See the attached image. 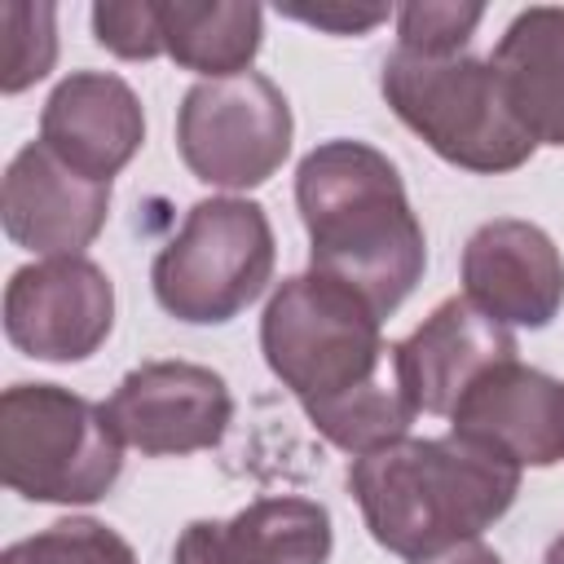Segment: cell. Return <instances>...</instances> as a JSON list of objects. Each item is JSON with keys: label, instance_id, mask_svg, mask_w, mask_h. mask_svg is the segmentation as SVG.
<instances>
[{"label": "cell", "instance_id": "cell-3", "mask_svg": "<svg viewBox=\"0 0 564 564\" xmlns=\"http://www.w3.org/2000/svg\"><path fill=\"white\" fill-rule=\"evenodd\" d=\"M348 489L383 551L423 560L498 524L520 494V467L458 432L401 436L352 458Z\"/></svg>", "mask_w": 564, "mask_h": 564}, {"label": "cell", "instance_id": "cell-24", "mask_svg": "<svg viewBox=\"0 0 564 564\" xmlns=\"http://www.w3.org/2000/svg\"><path fill=\"white\" fill-rule=\"evenodd\" d=\"M542 564H564V533H560V538H555V542L546 546V555H542Z\"/></svg>", "mask_w": 564, "mask_h": 564}, {"label": "cell", "instance_id": "cell-7", "mask_svg": "<svg viewBox=\"0 0 564 564\" xmlns=\"http://www.w3.org/2000/svg\"><path fill=\"white\" fill-rule=\"evenodd\" d=\"M291 132L286 93L260 70L198 79L176 106V150L185 167L220 189L264 185L286 163Z\"/></svg>", "mask_w": 564, "mask_h": 564}, {"label": "cell", "instance_id": "cell-16", "mask_svg": "<svg viewBox=\"0 0 564 564\" xmlns=\"http://www.w3.org/2000/svg\"><path fill=\"white\" fill-rule=\"evenodd\" d=\"M489 62L533 145H564V4L520 9Z\"/></svg>", "mask_w": 564, "mask_h": 564}, {"label": "cell", "instance_id": "cell-22", "mask_svg": "<svg viewBox=\"0 0 564 564\" xmlns=\"http://www.w3.org/2000/svg\"><path fill=\"white\" fill-rule=\"evenodd\" d=\"M282 13L295 22H308L317 31H330V35H366L370 26L388 22V4H317V9L282 4Z\"/></svg>", "mask_w": 564, "mask_h": 564}, {"label": "cell", "instance_id": "cell-21", "mask_svg": "<svg viewBox=\"0 0 564 564\" xmlns=\"http://www.w3.org/2000/svg\"><path fill=\"white\" fill-rule=\"evenodd\" d=\"M93 35L123 62H154L163 53L154 0H101L93 4Z\"/></svg>", "mask_w": 564, "mask_h": 564}, {"label": "cell", "instance_id": "cell-19", "mask_svg": "<svg viewBox=\"0 0 564 564\" xmlns=\"http://www.w3.org/2000/svg\"><path fill=\"white\" fill-rule=\"evenodd\" d=\"M4 564H137L132 546L101 520L70 516L4 551Z\"/></svg>", "mask_w": 564, "mask_h": 564}, {"label": "cell", "instance_id": "cell-14", "mask_svg": "<svg viewBox=\"0 0 564 564\" xmlns=\"http://www.w3.org/2000/svg\"><path fill=\"white\" fill-rule=\"evenodd\" d=\"M511 326L485 317L467 295L441 300L405 339H397V361L419 414L449 419L458 397L498 361H511Z\"/></svg>", "mask_w": 564, "mask_h": 564}, {"label": "cell", "instance_id": "cell-1", "mask_svg": "<svg viewBox=\"0 0 564 564\" xmlns=\"http://www.w3.org/2000/svg\"><path fill=\"white\" fill-rule=\"evenodd\" d=\"M383 317L326 273L282 278L260 317V352L308 423L344 454L361 458L410 436L419 405L405 388Z\"/></svg>", "mask_w": 564, "mask_h": 564}, {"label": "cell", "instance_id": "cell-4", "mask_svg": "<svg viewBox=\"0 0 564 564\" xmlns=\"http://www.w3.org/2000/svg\"><path fill=\"white\" fill-rule=\"evenodd\" d=\"M392 115L445 163L480 176L516 172L533 159V137L516 123L489 57H419L392 48L379 75Z\"/></svg>", "mask_w": 564, "mask_h": 564}, {"label": "cell", "instance_id": "cell-12", "mask_svg": "<svg viewBox=\"0 0 564 564\" xmlns=\"http://www.w3.org/2000/svg\"><path fill=\"white\" fill-rule=\"evenodd\" d=\"M449 432L524 467L564 463V379L520 357L489 366L454 405Z\"/></svg>", "mask_w": 564, "mask_h": 564}, {"label": "cell", "instance_id": "cell-23", "mask_svg": "<svg viewBox=\"0 0 564 564\" xmlns=\"http://www.w3.org/2000/svg\"><path fill=\"white\" fill-rule=\"evenodd\" d=\"M410 564H502V555L489 551L480 538H471V542H454V546H445L436 555H423V560H410Z\"/></svg>", "mask_w": 564, "mask_h": 564}, {"label": "cell", "instance_id": "cell-8", "mask_svg": "<svg viewBox=\"0 0 564 564\" xmlns=\"http://www.w3.org/2000/svg\"><path fill=\"white\" fill-rule=\"evenodd\" d=\"M115 326V286L88 256H53L9 273L4 335L35 361H88Z\"/></svg>", "mask_w": 564, "mask_h": 564}, {"label": "cell", "instance_id": "cell-13", "mask_svg": "<svg viewBox=\"0 0 564 564\" xmlns=\"http://www.w3.org/2000/svg\"><path fill=\"white\" fill-rule=\"evenodd\" d=\"M145 141V110L128 79L110 70H70L40 110V145L88 181L110 185Z\"/></svg>", "mask_w": 564, "mask_h": 564}, {"label": "cell", "instance_id": "cell-15", "mask_svg": "<svg viewBox=\"0 0 564 564\" xmlns=\"http://www.w3.org/2000/svg\"><path fill=\"white\" fill-rule=\"evenodd\" d=\"M335 546L330 511L313 498H256L229 520H189L172 564H326Z\"/></svg>", "mask_w": 564, "mask_h": 564}, {"label": "cell", "instance_id": "cell-9", "mask_svg": "<svg viewBox=\"0 0 564 564\" xmlns=\"http://www.w3.org/2000/svg\"><path fill=\"white\" fill-rule=\"evenodd\" d=\"M106 419L123 445L163 458L216 449L234 423L229 383L198 361H145L119 379Z\"/></svg>", "mask_w": 564, "mask_h": 564}, {"label": "cell", "instance_id": "cell-10", "mask_svg": "<svg viewBox=\"0 0 564 564\" xmlns=\"http://www.w3.org/2000/svg\"><path fill=\"white\" fill-rule=\"evenodd\" d=\"M463 295L502 326L542 330L564 308V256L533 220H485L463 247Z\"/></svg>", "mask_w": 564, "mask_h": 564}, {"label": "cell", "instance_id": "cell-18", "mask_svg": "<svg viewBox=\"0 0 564 564\" xmlns=\"http://www.w3.org/2000/svg\"><path fill=\"white\" fill-rule=\"evenodd\" d=\"M57 62V9L53 4H0V93L40 84Z\"/></svg>", "mask_w": 564, "mask_h": 564}, {"label": "cell", "instance_id": "cell-20", "mask_svg": "<svg viewBox=\"0 0 564 564\" xmlns=\"http://www.w3.org/2000/svg\"><path fill=\"white\" fill-rule=\"evenodd\" d=\"M485 18V4H458V0H414L397 9V48L419 57H454L467 53V40L476 35Z\"/></svg>", "mask_w": 564, "mask_h": 564}, {"label": "cell", "instance_id": "cell-11", "mask_svg": "<svg viewBox=\"0 0 564 564\" xmlns=\"http://www.w3.org/2000/svg\"><path fill=\"white\" fill-rule=\"evenodd\" d=\"M110 216V185L79 176L48 145H22L0 181V225L13 247L53 256H84Z\"/></svg>", "mask_w": 564, "mask_h": 564}, {"label": "cell", "instance_id": "cell-17", "mask_svg": "<svg viewBox=\"0 0 564 564\" xmlns=\"http://www.w3.org/2000/svg\"><path fill=\"white\" fill-rule=\"evenodd\" d=\"M163 53L203 75L229 79L251 70L264 40V9L251 0H154Z\"/></svg>", "mask_w": 564, "mask_h": 564}, {"label": "cell", "instance_id": "cell-2", "mask_svg": "<svg viewBox=\"0 0 564 564\" xmlns=\"http://www.w3.org/2000/svg\"><path fill=\"white\" fill-rule=\"evenodd\" d=\"M295 207L308 264L392 317L423 282L427 242L397 163L352 137L313 145L295 167Z\"/></svg>", "mask_w": 564, "mask_h": 564}, {"label": "cell", "instance_id": "cell-6", "mask_svg": "<svg viewBox=\"0 0 564 564\" xmlns=\"http://www.w3.org/2000/svg\"><path fill=\"white\" fill-rule=\"evenodd\" d=\"M273 260L278 242L260 203L234 194L198 198L154 256L150 286L167 317L220 326L264 295Z\"/></svg>", "mask_w": 564, "mask_h": 564}, {"label": "cell", "instance_id": "cell-5", "mask_svg": "<svg viewBox=\"0 0 564 564\" xmlns=\"http://www.w3.org/2000/svg\"><path fill=\"white\" fill-rule=\"evenodd\" d=\"M123 471V441L106 405L62 383H13L0 392V480L26 502L88 507Z\"/></svg>", "mask_w": 564, "mask_h": 564}]
</instances>
